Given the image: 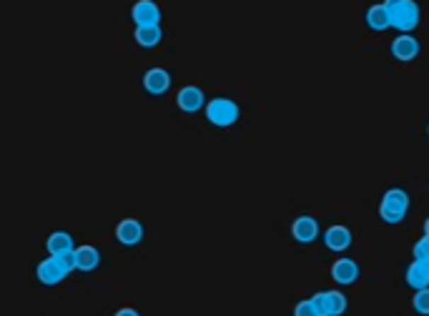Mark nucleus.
<instances>
[{"label":"nucleus","instance_id":"6ab92c4d","mask_svg":"<svg viewBox=\"0 0 429 316\" xmlns=\"http://www.w3.org/2000/svg\"><path fill=\"white\" fill-rule=\"evenodd\" d=\"M412 306H414V311H417V314L429 316V288H422V291H417V294H414Z\"/></svg>","mask_w":429,"mask_h":316},{"label":"nucleus","instance_id":"412c9836","mask_svg":"<svg viewBox=\"0 0 429 316\" xmlns=\"http://www.w3.org/2000/svg\"><path fill=\"white\" fill-rule=\"evenodd\" d=\"M414 256H417V259H429V236H422V239L414 244Z\"/></svg>","mask_w":429,"mask_h":316},{"label":"nucleus","instance_id":"a211bd4d","mask_svg":"<svg viewBox=\"0 0 429 316\" xmlns=\"http://www.w3.org/2000/svg\"><path fill=\"white\" fill-rule=\"evenodd\" d=\"M347 296L341 291H326V316H341L347 314Z\"/></svg>","mask_w":429,"mask_h":316},{"label":"nucleus","instance_id":"9d476101","mask_svg":"<svg viewBox=\"0 0 429 316\" xmlns=\"http://www.w3.org/2000/svg\"><path fill=\"white\" fill-rule=\"evenodd\" d=\"M292 236L299 241V244H311V241L319 239V223L311 216H299L297 221L292 223Z\"/></svg>","mask_w":429,"mask_h":316},{"label":"nucleus","instance_id":"4468645a","mask_svg":"<svg viewBox=\"0 0 429 316\" xmlns=\"http://www.w3.org/2000/svg\"><path fill=\"white\" fill-rule=\"evenodd\" d=\"M407 283L414 291L429 288V259H414V264L407 269Z\"/></svg>","mask_w":429,"mask_h":316},{"label":"nucleus","instance_id":"4be33fe9","mask_svg":"<svg viewBox=\"0 0 429 316\" xmlns=\"http://www.w3.org/2000/svg\"><path fill=\"white\" fill-rule=\"evenodd\" d=\"M311 301H314V306L319 309V314L326 316V291H319V294H314Z\"/></svg>","mask_w":429,"mask_h":316},{"label":"nucleus","instance_id":"f8f14e48","mask_svg":"<svg viewBox=\"0 0 429 316\" xmlns=\"http://www.w3.org/2000/svg\"><path fill=\"white\" fill-rule=\"evenodd\" d=\"M419 40L414 38V35H399V38H394V43H391V53H394L396 61H414V58L419 56Z\"/></svg>","mask_w":429,"mask_h":316},{"label":"nucleus","instance_id":"20e7f679","mask_svg":"<svg viewBox=\"0 0 429 316\" xmlns=\"http://www.w3.org/2000/svg\"><path fill=\"white\" fill-rule=\"evenodd\" d=\"M206 118H209L214 126L229 128L241 118V108L229 98H214L209 105H206Z\"/></svg>","mask_w":429,"mask_h":316},{"label":"nucleus","instance_id":"7ed1b4c3","mask_svg":"<svg viewBox=\"0 0 429 316\" xmlns=\"http://www.w3.org/2000/svg\"><path fill=\"white\" fill-rule=\"evenodd\" d=\"M409 211V194L404 189H389L382 199L379 216L387 223H402Z\"/></svg>","mask_w":429,"mask_h":316},{"label":"nucleus","instance_id":"dca6fc26","mask_svg":"<svg viewBox=\"0 0 429 316\" xmlns=\"http://www.w3.org/2000/svg\"><path fill=\"white\" fill-rule=\"evenodd\" d=\"M367 25L372 30H387V28H391V25H389V13H387L384 3H382V6H372V8H369Z\"/></svg>","mask_w":429,"mask_h":316},{"label":"nucleus","instance_id":"b1692460","mask_svg":"<svg viewBox=\"0 0 429 316\" xmlns=\"http://www.w3.org/2000/svg\"><path fill=\"white\" fill-rule=\"evenodd\" d=\"M424 236H429V218L424 221Z\"/></svg>","mask_w":429,"mask_h":316},{"label":"nucleus","instance_id":"0eeeda50","mask_svg":"<svg viewBox=\"0 0 429 316\" xmlns=\"http://www.w3.org/2000/svg\"><path fill=\"white\" fill-rule=\"evenodd\" d=\"M143 88L151 95H164L171 88V73L166 68H151L143 76Z\"/></svg>","mask_w":429,"mask_h":316},{"label":"nucleus","instance_id":"9b49d317","mask_svg":"<svg viewBox=\"0 0 429 316\" xmlns=\"http://www.w3.org/2000/svg\"><path fill=\"white\" fill-rule=\"evenodd\" d=\"M359 264L352 259H339L334 261V267H331V279H334L336 283H341V286H349V283H354L359 279Z\"/></svg>","mask_w":429,"mask_h":316},{"label":"nucleus","instance_id":"aec40b11","mask_svg":"<svg viewBox=\"0 0 429 316\" xmlns=\"http://www.w3.org/2000/svg\"><path fill=\"white\" fill-rule=\"evenodd\" d=\"M294 316H321V314H319V309L314 306L311 299H304L294 306Z\"/></svg>","mask_w":429,"mask_h":316},{"label":"nucleus","instance_id":"423d86ee","mask_svg":"<svg viewBox=\"0 0 429 316\" xmlns=\"http://www.w3.org/2000/svg\"><path fill=\"white\" fill-rule=\"evenodd\" d=\"M143 236H146V228L136 218H126V221H121L116 226V239L123 246H138L143 241Z\"/></svg>","mask_w":429,"mask_h":316},{"label":"nucleus","instance_id":"6e6552de","mask_svg":"<svg viewBox=\"0 0 429 316\" xmlns=\"http://www.w3.org/2000/svg\"><path fill=\"white\" fill-rule=\"evenodd\" d=\"M324 244H326V249H331V251H336V254H344V251L352 246V231H349L347 226H329L324 231Z\"/></svg>","mask_w":429,"mask_h":316},{"label":"nucleus","instance_id":"1a4fd4ad","mask_svg":"<svg viewBox=\"0 0 429 316\" xmlns=\"http://www.w3.org/2000/svg\"><path fill=\"white\" fill-rule=\"evenodd\" d=\"M176 103L183 113H198L201 108H204L206 95L198 86H186V88H181V93H178Z\"/></svg>","mask_w":429,"mask_h":316},{"label":"nucleus","instance_id":"f3484780","mask_svg":"<svg viewBox=\"0 0 429 316\" xmlns=\"http://www.w3.org/2000/svg\"><path fill=\"white\" fill-rule=\"evenodd\" d=\"M161 40H164L161 25H154V28H136V43L141 45V48H156Z\"/></svg>","mask_w":429,"mask_h":316},{"label":"nucleus","instance_id":"2eb2a0df","mask_svg":"<svg viewBox=\"0 0 429 316\" xmlns=\"http://www.w3.org/2000/svg\"><path fill=\"white\" fill-rule=\"evenodd\" d=\"M48 251L50 256H66V254H73L76 251V244H73V236L66 231H55L48 236Z\"/></svg>","mask_w":429,"mask_h":316},{"label":"nucleus","instance_id":"f257e3e1","mask_svg":"<svg viewBox=\"0 0 429 316\" xmlns=\"http://www.w3.org/2000/svg\"><path fill=\"white\" fill-rule=\"evenodd\" d=\"M387 13H389V25L402 35H409L422 21L419 6L412 0H387Z\"/></svg>","mask_w":429,"mask_h":316},{"label":"nucleus","instance_id":"ddd939ff","mask_svg":"<svg viewBox=\"0 0 429 316\" xmlns=\"http://www.w3.org/2000/svg\"><path fill=\"white\" fill-rule=\"evenodd\" d=\"M73 261H76L78 271H96L101 267V254L96 246H78L73 251Z\"/></svg>","mask_w":429,"mask_h":316},{"label":"nucleus","instance_id":"39448f33","mask_svg":"<svg viewBox=\"0 0 429 316\" xmlns=\"http://www.w3.org/2000/svg\"><path fill=\"white\" fill-rule=\"evenodd\" d=\"M133 21H136V28H154L161 25V8L151 0H141L133 6Z\"/></svg>","mask_w":429,"mask_h":316},{"label":"nucleus","instance_id":"f03ea898","mask_svg":"<svg viewBox=\"0 0 429 316\" xmlns=\"http://www.w3.org/2000/svg\"><path fill=\"white\" fill-rule=\"evenodd\" d=\"M76 271V261H73V254L66 256H48L45 261L38 264V281L45 283V286H55L68 279V274Z\"/></svg>","mask_w":429,"mask_h":316},{"label":"nucleus","instance_id":"5701e85b","mask_svg":"<svg viewBox=\"0 0 429 316\" xmlns=\"http://www.w3.org/2000/svg\"><path fill=\"white\" fill-rule=\"evenodd\" d=\"M116 316H141V314H138L136 309H118Z\"/></svg>","mask_w":429,"mask_h":316}]
</instances>
